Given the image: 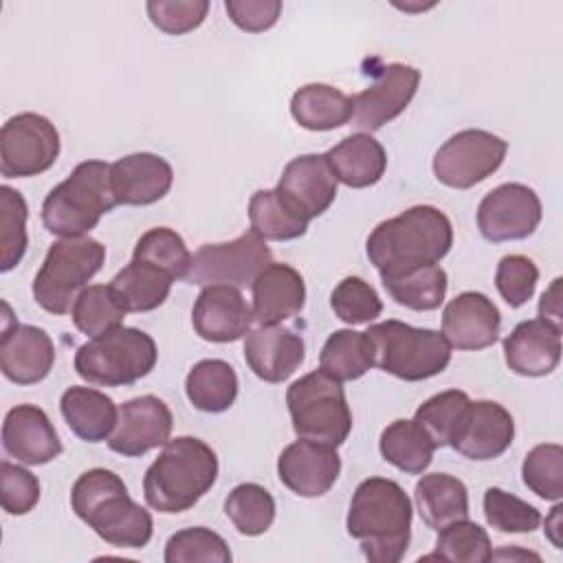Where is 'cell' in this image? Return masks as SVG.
Returning <instances> with one entry per match:
<instances>
[{
  "label": "cell",
  "mask_w": 563,
  "mask_h": 563,
  "mask_svg": "<svg viewBox=\"0 0 563 563\" xmlns=\"http://www.w3.org/2000/svg\"><path fill=\"white\" fill-rule=\"evenodd\" d=\"M453 246L451 220L431 205H416L372 229L365 251L380 277L438 264Z\"/></svg>",
  "instance_id": "1"
},
{
  "label": "cell",
  "mask_w": 563,
  "mask_h": 563,
  "mask_svg": "<svg viewBox=\"0 0 563 563\" xmlns=\"http://www.w3.org/2000/svg\"><path fill=\"white\" fill-rule=\"evenodd\" d=\"M253 310L240 288L229 284L202 286L194 310L191 325L196 334L211 343H233L249 334Z\"/></svg>",
  "instance_id": "18"
},
{
  "label": "cell",
  "mask_w": 563,
  "mask_h": 563,
  "mask_svg": "<svg viewBox=\"0 0 563 563\" xmlns=\"http://www.w3.org/2000/svg\"><path fill=\"white\" fill-rule=\"evenodd\" d=\"M75 515L114 548H145L154 532L152 515L128 493L125 482L108 468H90L70 490Z\"/></svg>",
  "instance_id": "3"
},
{
  "label": "cell",
  "mask_w": 563,
  "mask_h": 563,
  "mask_svg": "<svg viewBox=\"0 0 563 563\" xmlns=\"http://www.w3.org/2000/svg\"><path fill=\"white\" fill-rule=\"evenodd\" d=\"M273 495L253 482L238 484L224 499V515L240 534L260 537L275 521Z\"/></svg>",
  "instance_id": "37"
},
{
  "label": "cell",
  "mask_w": 563,
  "mask_h": 563,
  "mask_svg": "<svg viewBox=\"0 0 563 563\" xmlns=\"http://www.w3.org/2000/svg\"><path fill=\"white\" fill-rule=\"evenodd\" d=\"M523 484L541 499L559 501L563 497V449L556 442L537 444L521 464Z\"/></svg>",
  "instance_id": "43"
},
{
  "label": "cell",
  "mask_w": 563,
  "mask_h": 563,
  "mask_svg": "<svg viewBox=\"0 0 563 563\" xmlns=\"http://www.w3.org/2000/svg\"><path fill=\"white\" fill-rule=\"evenodd\" d=\"M334 178L352 189L376 185L387 169L385 147L367 132H356L325 152Z\"/></svg>",
  "instance_id": "27"
},
{
  "label": "cell",
  "mask_w": 563,
  "mask_h": 563,
  "mask_svg": "<svg viewBox=\"0 0 563 563\" xmlns=\"http://www.w3.org/2000/svg\"><path fill=\"white\" fill-rule=\"evenodd\" d=\"M271 262L273 253L266 242L257 233L246 231L231 242L202 244L191 255L185 282L196 286H251Z\"/></svg>",
  "instance_id": "10"
},
{
  "label": "cell",
  "mask_w": 563,
  "mask_h": 563,
  "mask_svg": "<svg viewBox=\"0 0 563 563\" xmlns=\"http://www.w3.org/2000/svg\"><path fill=\"white\" fill-rule=\"evenodd\" d=\"M306 345L299 334L284 325H260L244 339V361L249 369L266 380L282 383L303 363Z\"/></svg>",
  "instance_id": "24"
},
{
  "label": "cell",
  "mask_w": 563,
  "mask_h": 563,
  "mask_svg": "<svg viewBox=\"0 0 563 563\" xmlns=\"http://www.w3.org/2000/svg\"><path fill=\"white\" fill-rule=\"evenodd\" d=\"M424 559H444L457 563H486L493 559V545L488 532L468 521L460 519L438 530L435 550Z\"/></svg>",
  "instance_id": "41"
},
{
  "label": "cell",
  "mask_w": 563,
  "mask_h": 563,
  "mask_svg": "<svg viewBox=\"0 0 563 563\" xmlns=\"http://www.w3.org/2000/svg\"><path fill=\"white\" fill-rule=\"evenodd\" d=\"M249 222L251 231L264 242H286L297 240L306 233L308 222L292 213L275 194V189H257L249 200Z\"/></svg>",
  "instance_id": "36"
},
{
  "label": "cell",
  "mask_w": 563,
  "mask_h": 563,
  "mask_svg": "<svg viewBox=\"0 0 563 563\" xmlns=\"http://www.w3.org/2000/svg\"><path fill=\"white\" fill-rule=\"evenodd\" d=\"M150 22L167 35H185L198 29L209 11L207 0H150L145 4Z\"/></svg>",
  "instance_id": "48"
},
{
  "label": "cell",
  "mask_w": 563,
  "mask_h": 563,
  "mask_svg": "<svg viewBox=\"0 0 563 563\" xmlns=\"http://www.w3.org/2000/svg\"><path fill=\"white\" fill-rule=\"evenodd\" d=\"M158 358L154 339L139 328H117L77 347L75 372L90 385L125 387L147 376Z\"/></svg>",
  "instance_id": "8"
},
{
  "label": "cell",
  "mask_w": 563,
  "mask_h": 563,
  "mask_svg": "<svg viewBox=\"0 0 563 563\" xmlns=\"http://www.w3.org/2000/svg\"><path fill=\"white\" fill-rule=\"evenodd\" d=\"M2 446L7 455L26 466H42L62 453V440L46 411L35 405H15L2 422Z\"/></svg>",
  "instance_id": "22"
},
{
  "label": "cell",
  "mask_w": 563,
  "mask_h": 563,
  "mask_svg": "<svg viewBox=\"0 0 563 563\" xmlns=\"http://www.w3.org/2000/svg\"><path fill=\"white\" fill-rule=\"evenodd\" d=\"M275 194L306 222L323 216L336 198V178L325 154H301L286 163Z\"/></svg>",
  "instance_id": "15"
},
{
  "label": "cell",
  "mask_w": 563,
  "mask_h": 563,
  "mask_svg": "<svg viewBox=\"0 0 563 563\" xmlns=\"http://www.w3.org/2000/svg\"><path fill=\"white\" fill-rule=\"evenodd\" d=\"M0 499L7 515L20 517L31 512L40 501V479L9 460L0 462Z\"/></svg>",
  "instance_id": "49"
},
{
  "label": "cell",
  "mask_w": 563,
  "mask_h": 563,
  "mask_svg": "<svg viewBox=\"0 0 563 563\" xmlns=\"http://www.w3.org/2000/svg\"><path fill=\"white\" fill-rule=\"evenodd\" d=\"M172 284L174 279L165 271L147 262L132 260L108 286L125 312H150L165 303Z\"/></svg>",
  "instance_id": "31"
},
{
  "label": "cell",
  "mask_w": 563,
  "mask_h": 563,
  "mask_svg": "<svg viewBox=\"0 0 563 563\" xmlns=\"http://www.w3.org/2000/svg\"><path fill=\"white\" fill-rule=\"evenodd\" d=\"M341 473L336 446L299 438L277 457V475L282 484L299 497L325 495Z\"/></svg>",
  "instance_id": "17"
},
{
  "label": "cell",
  "mask_w": 563,
  "mask_h": 563,
  "mask_svg": "<svg viewBox=\"0 0 563 563\" xmlns=\"http://www.w3.org/2000/svg\"><path fill=\"white\" fill-rule=\"evenodd\" d=\"M374 367V350L365 332L334 330L319 354V369L336 380H356Z\"/></svg>",
  "instance_id": "34"
},
{
  "label": "cell",
  "mask_w": 563,
  "mask_h": 563,
  "mask_svg": "<svg viewBox=\"0 0 563 563\" xmlns=\"http://www.w3.org/2000/svg\"><path fill=\"white\" fill-rule=\"evenodd\" d=\"M59 409L70 431L84 442H103L114 431L119 409L99 389L73 385L59 398Z\"/></svg>",
  "instance_id": "28"
},
{
  "label": "cell",
  "mask_w": 563,
  "mask_h": 563,
  "mask_svg": "<svg viewBox=\"0 0 563 563\" xmlns=\"http://www.w3.org/2000/svg\"><path fill=\"white\" fill-rule=\"evenodd\" d=\"M286 405L297 438L341 446L352 431V411L341 380L314 369L286 389Z\"/></svg>",
  "instance_id": "9"
},
{
  "label": "cell",
  "mask_w": 563,
  "mask_h": 563,
  "mask_svg": "<svg viewBox=\"0 0 563 563\" xmlns=\"http://www.w3.org/2000/svg\"><path fill=\"white\" fill-rule=\"evenodd\" d=\"M508 152V143L486 130L468 128L444 141L433 156L438 183L451 189H471L493 176Z\"/></svg>",
  "instance_id": "11"
},
{
  "label": "cell",
  "mask_w": 563,
  "mask_h": 563,
  "mask_svg": "<svg viewBox=\"0 0 563 563\" xmlns=\"http://www.w3.org/2000/svg\"><path fill=\"white\" fill-rule=\"evenodd\" d=\"M132 260L147 262L165 271L176 282L185 279L191 264V253L180 233H176L169 227H154L136 240Z\"/></svg>",
  "instance_id": "40"
},
{
  "label": "cell",
  "mask_w": 563,
  "mask_h": 563,
  "mask_svg": "<svg viewBox=\"0 0 563 563\" xmlns=\"http://www.w3.org/2000/svg\"><path fill=\"white\" fill-rule=\"evenodd\" d=\"M117 207L110 187V165L103 161L79 163L66 180L55 185L42 202V222L48 233L79 238L92 231L101 216Z\"/></svg>",
  "instance_id": "5"
},
{
  "label": "cell",
  "mask_w": 563,
  "mask_h": 563,
  "mask_svg": "<svg viewBox=\"0 0 563 563\" xmlns=\"http://www.w3.org/2000/svg\"><path fill=\"white\" fill-rule=\"evenodd\" d=\"M55 363V345L46 330L29 323L4 325L0 336V369L15 385L44 380Z\"/></svg>",
  "instance_id": "23"
},
{
  "label": "cell",
  "mask_w": 563,
  "mask_h": 563,
  "mask_svg": "<svg viewBox=\"0 0 563 563\" xmlns=\"http://www.w3.org/2000/svg\"><path fill=\"white\" fill-rule=\"evenodd\" d=\"M231 550L227 541L205 528V526H194L178 530L172 534L165 543V561L167 563H194V561H213V563H229Z\"/></svg>",
  "instance_id": "44"
},
{
  "label": "cell",
  "mask_w": 563,
  "mask_h": 563,
  "mask_svg": "<svg viewBox=\"0 0 563 563\" xmlns=\"http://www.w3.org/2000/svg\"><path fill=\"white\" fill-rule=\"evenodd\" d=\"M539 282L537 264L519 253L504 255L495 271V286L510 308H521L534 295Z\"/></svg>",
  "instance_id": "47"
},
{
  "label": "cell",
  "mask_w": 563,
  "mask_h": 563,
  "mask_svg": "<svg viewBox=\"0 0 563 563\" xmlns=\"http://www.w3.org/2000/svg\"><path fill=\"white\" fill-rule=\"evenodd\" d=\"M284 4L279 0H227L224 11L229 20L246 31V33H262L271 29L279 15Z\"/></svg>",
  "instance_id": "50"
},
{
  "label": "cell",
  "mask_w": 563,
  "mask_h": 563,
  "mask_svg": "<svg viewBox=\"0 0 563 563\" xmlns=\"http://www.w3.org/2000/svg\"><path fill=\"white\" fill-rule=\"evenodd\" d=\"M106 246L90 238H62L51 244L31 286L35 303L51 314H66L86 284L101 271Z\"/></svg>",
  "instance_id": "7"
},
{
  "label": "cell",
  "mask_w": 563,
  "mask_h": 563,
  "mask_svg": "<svg viewBox=\"0 0 563 563\" xmlns=\"http://www.w3.org/2000/svg\"><path fill=\"white\" fill-rule=\"evenodd\" d=\"M330 306L334 314L350 325L369 323L383 312V301L374 290V286L354 275L341 279L334 286L330 295Z\"/></svg>",
  "instance_id": "46"
},
{
  "label": "cell",
  "mask_w": 563,
  "mask_h": 563,
  "mask_svg": "<svg viewBox=\"0 0 563 563\" xmlns=\"http://www.w3.org/2000/svg\"><path fill=\"white\" fill-rule=\"evenodd\" d=\"M174 416L165 400L145 394L119 407L114 431L108 438L110 451L123 457H139L169 442Z\"/></svg>",
  "instance_id": "16"
},
{
  "label": "cell",
  "mask_w": 563,
  "mask_h": 563,
  "mask_svg": "<svg viewBox=\"0 0 563 563\" xmlns=\"http://www.w3.org/2000/svg\"><path fill=\"white\" fill-rule=\"evenodd\" d=\"M380 282L398 306H405L416 312L440 308L449 286L446 271L438 264L420 266L394 277H380Z\"/></svg>",
  "instance_id": "35"
},
{
  "label": "cell",
  "mask_w": 563,
  "mask_h": 563,
  "mask_svg": "<svg viewBox=\"0 0 563 563\" xmlns=\"http://www.w3.org/2000/svg\"><path fill=\"white\" fill-rule=\"evenodd\" d=\"M515 440L510 411L495 400H471L451 449L468 460L486 462L499 457Z\"/></svg>",
  "instance_id": "19"
},
{
  "label": "cell",
  "mask_w": 563,
  "mask_h": 563,
  "mask_svg": "<svg viewBox=\"0 0 563 563\" xmlns=\"http://www.w3.org/2000/svg\"><path fill=\"white\" fill-rule=\"evenodd\" d=\"M420 84V70L409 64H387L380 75L358 95L354 101L352 125L363 132H376L385 123L394 121L416 97Z\"/></svg>",
  "instance_id": "14"
},
{
  "label": "cell",
  "mask_w": 563,
  "mask_h": 563,
  "mask_svg": "<svg viewBox=\"0 0 563 563\" xmlns=\"http://www.w3.org/2000/svg\"><path fill=\"white\" fill-rule=\"evenodd\" d=\"M411 499L398 482L367 477L352 495L345 526L367 561L398 563L411 541Z\"/></svg>",
  "instance_id": "2"
},
{
  "label": "cell",
  "mask_w": 563,
  "mask_h": 563,
  "mask_svg": "<svg viewBox=\"0 0 563 563\" xmlns=\"http://www.w3.org/2000/svg\"><path fill=\"white\" fill-rule=\"evenodd\" d=\"M29 207L22 194L9 185L0 187V271L7 273L20 264L26 253Z\"/></svg>",
  "instance_id": "42"
},
{
  "label": "cell",
  "mask_w": 563,
  "mask_h": 563,
  "mask_svg": "<svg viewBox=\"0 0 563 563\" xmlns=\"http://www.w3.org/2000/svg\"><path fill=\"white\" fill-rule=\"evenodd\" d=\"M365 334L374 350V365L400 380H427L451 363V345L438 330L389 319L369 325Z\"/></svg>",
  "instance_id": "6"
},
{
  "label": "cell",
  "mask_w": 563,
  "mask_h": 563,
  "mask_svg": "<svg viewBox=\"0 0 563 563\" xmlns=\"http://www.w3.org/2000/svg\"><path fill=\"white\" fill-rule=\"evenodd\" d=\"M253 321L277 325L301 312L306 303V284L297 268L284 262H271L251 284Z\"/></svg>",
  "instance_id": "26"
},
{
  "label": "cell",
  "mask_w": 563,
  "mask_h": 563,
  "mask_svg": "<svg viewBox=\"0 0 563 563\" xmlns=\"http://www.w3.org/2000/svg\"><path fill=\"white\" fill-rule=\"evenodd\" d=\"M57 128L37 112H20L0 130V172L4 178H29L51 169L59 156Z\"/></svg>",
  "instance_id": "12"
},
{
  "label": "cell",
  "mask_w": 563,
  "mask_h": 563,
  "mask_svg": "<svg viewBox=\"0 0 563 563\" xmlns=\"http://www.w3.org/2000/svg\"><path fill=\"white\" fill-rule=\"evenodd\" d=\"M185 394L198 411L222 413L238 398V374L222 358L198 361L185 378Z\"/></svg>",
  "instance_id": "32"
},
{
  "label": "cell",
  "mask_w": 563,
  "mask_h": 563,
  "mask_svg": "<svg viewBox=\"0 0 563 563\" xmlns=\"http://www.w3.org/2000/svg\"><path fill=\"white\" fill-rule=\"evenodd\" d=\"M543 207L537 191L521 183H504L488 191L477 207V229L488 242L523 240L541 222Z\"/></svg>",
  "instance_id": "13"
},
{
  "label": "cell",
  "mask_w": 563,
  "mask_h": 563,
  "mask_svg": "<svg viewBox=\"0 0 563 563\" xmlns=\"http://www.w3.org/2000/svg\"><path fill=\"white\" fill-rule=\"evenodd\" d=\"M290 114L303 130L325 132L352 121L354 101L330 84H306L292 95Z\"/></svg>",
  "instance_id": "30"
},
{
  "label": "cell",
  "mask_w": 563,
  "mask_h": 563,
  "mask_svg": "<svg viewBox=\"0 0 563 563\" xmlns=\"http://www.w3.org/2000/svg\"><path fill=\"white\" fill-rule=\"evenodd\" d=\"M172 183V165L152 152H134L117 158L110 165V187L117 205H154L167 196Z\"/></svg>",
  "instance_id": "21"
},
{
  "label": "cell",
  "mask_w": 563,
  "mask_h": 563,
  "mask_svg": "<svg viewBox=\"0 0 563 563\" xmlns=\"http://www.w3.org/2000/svg\"><path fill=\"white\" fill-rule=\"evenodd\" d=\"M218 479V455L200 438L180 435L163 444L161 455L143 477V497L150 508L176 515L194 508Z\"/></svg>",
  "instance_id": "4"
},
{
  "label": "cell",
  "mask_w": 563,
  "mask_h": 563,
  "mask_svg": "<svg viewBox=\"0 0 563 563\" xmlns=\"http://www.w3.org/2000/svg\"><path fill=\"white\" fill-rule=\"evenodd\" d=\"M484 517L486 523L497 532L521 534L534 532L541 526V512L532 504L497 486H490L484 493Z\"/></svg>",
  "instance_id": "45"
},
{
  "label": "cell",
  "mask_w": 563,
  "mask_h": 563,
  "mask_svg": "<svg viewBox=\"0 0 563 563\" xmlns=\"http://www.w3.org/2000/svg\"><path fill=\"white\" fill-rule=\"evenodd\" d=\"M471 398L466 391L446 389L427 398L413 413V420L429 433L435 446H451Z\"/></svg>",
  "instance_id": "38"
},
{
  "label": "cell",
  "mask_w": 563,
  "mask_h": 563,
  "mask_svg": "<svg viewBox=\"0 0 563 563\" xmlns=\"http://www.w3.org/2000/svg\"><path fill=\"white\" fill-rule=\"evenodd\" d=\"M499 328V308L484 292H460L442 310V334L455 350H486L497 341Z\"/></svg>",
  "instance_id": "20"
},
{
  "label": "cell",
  "mask_w": 563,
  "mask_h": 563,
  "mask_svg": "<svg viewBox=\"0 0 563 563\" xmlns=\"http://www.w3.org/2000/svg\"><path fill=\"white\" fill-rule=\"evenodd\" d=\"M539 319L563 328V303H561V277L552 279L539 299Z\"/></svg>",
  "instance_id": "51"
},
{
  "label": "cell",
  "mask_w": 563,
  "mask_h": 563,
  "mask_svg": "<svg viewBox=\"0 0 563 563\" xmlns=\"http://www.w3.org/2000/svg\"><path fill=\"white\" fill-rule=\"evenodd\" d=\"M504 358L510 372L519 376H548L561 361V328L528 319L512 328L504 339Z\"/></svg>",
  "instance_id": "25"
},
{
  "label": "cell",
  "mask_w": 563,
  "mask_h": 563,
  "mask_svg": "<svg viewBox=\"0 0 563 563\" xmlns=\"http://www.w3.org/2000/svg\"><path fill=\"white\" fill-rule=\"evenodd\" d=\"M413 499L420 519L435 532L453 521L468 519V490L462 479L449 473L422 475L416 482Z\"/></svg>",
  "instance_id": "29"
},
{
  "label": "cell",
  "mask_w": 563,
  "mask_h": 563,
  "mask_svg": "<svg viewBox=\"0 0 563 563\" xmlns=\"http://www.w3.org/2000/svg\"><path fill=\"white\" fill-rule=\"evenodd\" d=\"M378 449L385 462L407 475H420L433 462L438 449L429 433L416 420H394L380 433Z\"/></svg>",
  "instance_id": "33"
},
{
  "label": "cell",
  "mask_w": 563,
  "mask_h": 563,
  "mask_svg": "<svg viewBox=\"0 0 563 563\" xmlns=\"http://www.w3.org/2000/svg\"><path fill=\"white\" fill-rule=\"evenodd\" d=\"M70 317L79 332L95 339L110 330L121 328L125 319V310L114 299L110 286L92 284L79 292V297L73 303Z\"/></svg>",
  "instance_id": "39"
}]
</instances>
